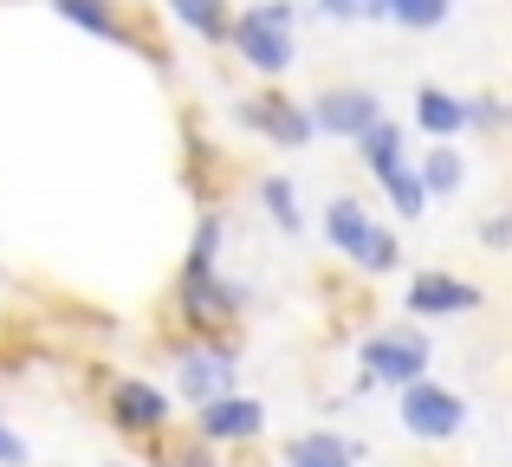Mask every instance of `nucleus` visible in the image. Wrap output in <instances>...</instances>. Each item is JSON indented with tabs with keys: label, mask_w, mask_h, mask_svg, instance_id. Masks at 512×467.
<instances>
[{
	"label": "nucleus",
	"mask_w": 512,
	"mask_h": 467,
	"mask_svg": "<svg viewBox=\"0 0 512 467\" xmlns=\"http://www.w3.org/2000/svg\"><path fill=\"white\" fill-rule=\"evenodd\" d=\"M292 20H299V13H292V0H253V7L240 13L227 33H234V52L253 65V72L273 78V72H286L292 52H299V39H292Z\"/></svg>",
	"instance_id": "f257e3e1"
},
{
	"label": "nucleus",
	"mask_w": 512,
	"mask_h": 467,
	"mask_svg": "<svg viewBox=\"0 0 512 467\" xmlns=\"http://www.w3.org/2000/svg\"><path fill=\"white\" fill-rule=\"evenodd\" d=\"M357 364H363V377L370 383H422V370H428V338L422 331H409V325H389V331H370V338L357 344Z\"/></svg>",
	"instance_id": "f03ea898"
},
{
	"label": "nucleus",
	"mask_w": 512,
	"mask_h": 467,
	"mask_svg": "<svg viewBox=\"0 0 512 467\" xmlns=\"http://www.w3.org/2000/svg\"><path fill=\"white\" fill-rule=\"evenodd\" d=\"M325 234H331V247H338L344 260L370 266V273H389V266H396V234H383L357 202H331L325 208Z\"/></svg>",
	"instance_id": "7ed1b4c3"
},
{
	"label": "nucleus",
	"mask_w": 512,
	"mask_h": 467,
	"mask_svg": "<svg viewBox=\"0 0 512 467\" xmlns=\"http://www.w3.org/2000/svg\"><path fill=\"white\" fill-rule=\"evenodd\" d=\"M402 429L422 435V442H448V435L467 429V403L441 383H409L402 390Z\"/></svg>",
	"instance_id": "20e7f679"
},
{
	"label": "nucleus",
	"mask_w": 512,
	"mask_h": 467,
	"mask_svg": "<svg viewBox=\"0 0 512 467\" xmlns=\"http://www.w3.org/2000/svg\"><path fill=\"white\" fill-rule=\"evenodd\" d=\"M240 124L260 130L266 143H286V150H299V143L318 137V130H312V111H305V104H292V98H279V91H253V98L240 104Z\"/></svg>",
	"instance_id": "39448f33"
},
{
	"label": "nucleus",
	"mask_w": 512,
	"mask_h": 467,
	"mask_svg": "<svg viewBox=\"0 0 512 467\" xmlns=\"http://www.w3.org/2000/svg\"><path fill=\"white\" fill-rule=\"evenodd\" d=\"M370 124H383V104H376V91H325V98L312 104V130H325V137L357 143Z\"/></svg>",
	"instance_id": "423d86ee"
},
{
	"label": "nucleus",
	"mask_w": 512,
	"mask_h": 467,
	"mask_svg": "<svg viewBox=\"0 0 512 467\" xmlns=\"http://www.w3.org/2000/svg\"><path fill=\"white\" fill-rule=\"evenodd\" d=\"M111 422L130 435H156L169 422V396L143 377H124V383H111Z\"/></svg>",
	"instance_id": "0eeeda50"
},
{
	"label": "nucleus",
	"mask_w": 512,
	"mask_h": 467,
	"mask_svg": "<svg viewBox=\"0 0 512 467\" xmlns=\"http://www.w3.org/2000/svg\"><path fill=\"white\" fill-rule=\"evenodd\" d=\"M260 422H266V409L247 403V396H221V403L195 409V435H201V442H253Z\"/></svg>",
	"instance_id": "6e6552de"
},
{
	"label": "nucleus",
	"mask_w": 512,
	"mask_h": 467,
	"mask_svg": "<svg viewBox=\"0 0 512 467\" xmlns=\"http://www.w3.org/2000/svg\"><path fill=\"white\" fill-rule=\"evenodd\" d=\"M474 305H480V286H467L454 273H415L409 279V312H422V318H454V312H474Z\"/></svg>",
	"instance_id": "1a4fd4ad"
},
{
	"label": "nucleus",
	"mask_w": 512,
	"mask_h": 467,
	"mask_svg": "<svg viewBox=\"0 0 512 467\" xmlns=\"http://www.w3.org/2000/svg\"><path fill=\"white\" fill-rule=\"evenodd\" d=\"M182 390L195 396V403L234 396V364H227V351H182Z\"/></svg>",
	"instance_id": "9d476101"
},
{
	"label": "nucleus",
	"mask_w": 512,
	"mask_h": 467,
	"mask_svg": "<svg viewBox=\"0 0 512 467\" xmlns=\"http://www.w3.org/2000/svg\"><path fill=\"white\" fill-rule=\"evenodd\" d=\"M286 467H357V448L344 435H325V429H305L286 442Z\"/></svg>",
	"instance_id": "9b49d317"
},
{
	"label": "nucleus",
	"mask_w": 512,
	"mask_h": 467,
	"mask_svg": "<svg viewBox=\"0 0 512 467\" xmlns=\"http://www.w3.org/2000/svg\"><path fill=\"white\" fill-rule=\"evenodd\" d=\"M415 124H422L428 137H454V130H467V98H454V91H441V85H422L415 91Z\"/></svg>",
	"instance_id": "f8f14e48"
},
{
	"label": "nucleus",
	"mask_w": 512,
	"mask_h": 467,
	"mask_svg": "<svg viewBox=\"0 0 512 467\" xmlns=\"http://www.w3.org/2000/svg\"><path fill=\"white\" fill-rule=\"evenodd\" d=\"M52 7H59L72 26H85V33L111 39V46H130V26L117 20V7H111V0H52Z\"/></svg>",
	"instance_id": "ddd939ff"
},
{
	"label": "nucleus",
	"mask_w": 512,
	"mask_h": 467,
	"mask_svg": "<svg viewBox=\"0 0 512 467\" xmlns=\"http://www.w3.org/2000/svg\"><path fill=\"white\" fill-rule=\"evenodd\" d=\"M357 156H363V163H370V176L383 182L389 169H402V130L389 124V117H383V124H370V130H363V137H357Z\"/></svg>",
	"instance_id": "4468645a"
},
{
	"label": "nucleus",
	"mask_w": 512,
	"mask_h": 467,
	"mask_svg": "<svg viewBox=\"0 0 512 467\" xmlns=\"http://www.w3.org/2000/svg\"><path fill=\"white\" fill-rule=\"evenodd\" d=\"M376 13L396 26H409V33H422V26H441L454 13V0H376Z\"/></svg>",
	"instance_id": "2eb2a0df"
},
{
	"label": "nucleus",
	"mask_w": 512,
	"mask_h": 467,
	"mask_svg": "<svg viewBox=\"0 0 512 467\" xmlns=\"http://www.w3.org/2000/svg\"><path fill=\"white\" fill-rule=\"evenodd\" d=\"M169 13L201 39H227V7L221 0H169Z\"/></svg>",
	"instance_id": "dca6fc26"
},
{
	"label": "nucleus",
	"mask_w": 512,
	"mask_h": 467,
	"mask_svg": "<svg viewBox=\"0 0 512 467\" xmlns=\"http://www.w3.org/2000/svg\"><path fill=\"white\" fill-rule=\"evenodd\" d=\"M461 176H467V169H461V156H454L448 143H435V150L422 156V189L428 195H454V189H461Z\"/></svg>",
	"instance_id": "f3484780"
},
{
	"label": "nucleus",
	"mask_w": 512,
	"mask_h": 467,
	"mask_svg": "<svg viewBox=\"0 0 512 467\" xmlns=\"http://www.w3.org/2000/svg\"><path fill=\"white\" fill-rule=\"evenodd\" d=\"M383 189H389V202H396V215H409V221L428 208V189H422V176H415L409 163H402V169H389V176H383Z\"/></svg>",
	"instance_id": "a211bd4d"
},
{
	"label": "nucleus",
	"mask_w": 512,
	"mask_h": 467,
	"mask_svg": "<svg viewBox=\"0 0 512 467\" xmlns=\"http://www.w3.org/2000/svg\"><path fill=\"white\" fill-rule=\"evenodd\" d=\"M260 195H266V208H273L279 228L299 234V195H292V182H286V176H266V182H260Z\"/></svg>",
	"instance_id": "6ab92c4d"
},
{
	"label": "nucleus",
	"mask_w": 512,
	"mask_h": 467,
	"mask_svg": "<svg viewBox=\"0 0 512 467\" xmlns=\"http://www.w3.org/2000/svg\"><path fill=\"white\" fill-rule=\"evenodd\" d=\"M325 13H338V20H376V0H318Z\"/></svg>",
	"instance_id": "aec40b11"
},
{
	"label": "nucleus",
	"mask_w": 512,
	"mask_h": 467,
	"mask_svg": "<svg viewBox=\"0 0 512 467\" xmlns=\"http://www.w3.org/2000/svg\"><path fill=\"white\" fill-rule=\"evenodd\" d=\"M20 461H26V442L7 429V422H0V467H20Z\"/></svg>",
	"instance_id": "412c9836"
},
{
	"label": "nucleus",
	"mask_w": 512,
	"mask_h": 467,
	"mask_svg": "<svg viewBox=\"0 0 512 467\" xmlns=\"http://www.w3.org/2000/svg\"><path fill=\"white\" fill-rule=\"evenodd\" d=\"M480 240H487V247H512V215H493L487 228H480Z\"/></svg>",
	"instance_id": "4be33fe9"
}]
</instances>
